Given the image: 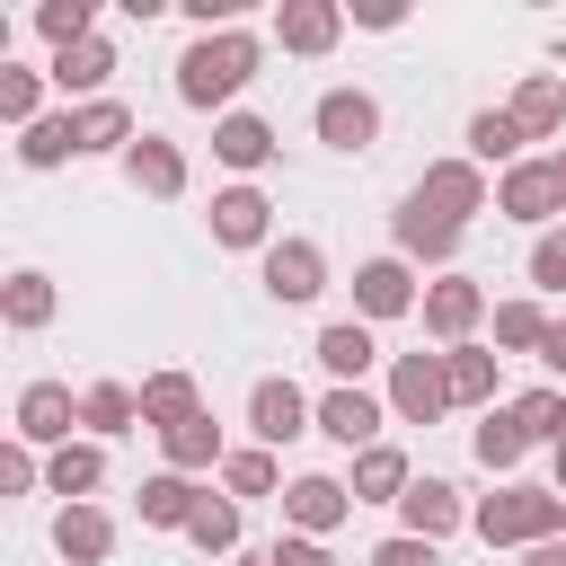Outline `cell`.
Wrapping results in <instances>:
<instances>
[{
    "mask_svg": "<svg viewBox=\"0 0 566 566\" xmlns=\"http://www.w3.org/2000/svg\"><path fill=\"white\" fill-rule=\"evenodd\" d=\"M256 62H265V44H256L248 27L195 35V44L177 53V97H186V106H230V97L256 80Z\"/></svg>",
    "mask_w": 566,
    "mask_h": 566,
    "instance_id": "obj_1",
    "label": "cell"
},
{
    "mask_svg": "<svg viewBox=\"0 0 566 566\" xmlns=\"http://www.w3.org/2000/svg\"><path fill=\"white\" fill-rule=\"evenodd\" d=\"M469 531H478L486 548H539V539L566 531V495H557V486H495Z\"/></svg>",
    "mask_w": 566,
    "mask_h": 566,
    "instance_id": "obj_2",
    "label": "cell"
},
{
    "mask_svg": "<svg viewBox=\"0 0 566 566\" xmlns=\"http://www.w3.org/2000/svg\"><path fill=\"white\" fill-rule=\"evenodd\" d=\"M416 203H424V212H442L451 230H469V221L495 203V186H486V168H478V159H433V168L416 177Z\"/></svg>",
    "mask_w": 566,
    "mask_h": 566,
    "instance_id": "obj_3",
    "label": "cell"
},
{
    "mask_svg": "<svg viewBox=\"0 0 566 566\" xmlns=\"http://www.w3.org/2000/svg\"><path fill=\"white\" fill-rule=\"evenodd\" d=\"M442 407H451L442 354H398V363H389V416H398V424H433Z\"/></svg>",
    "mask_w": 566,
    "mask_h": 566,
    "instance_id": "obj_4",
    "label": "cell"
},
{
    "mask_svg": "<svg viewBox=\"0 0 566 566\" xmlns=\"http://www.w3.org/2000/svg\"><path fill=\"white\" fill-rule=\"evenodd\" d=\"M407 310H424L407 256H371V265H354V318H363V327H371V318H407Z\"/></svg>",
    "mask_w": 566,
    "mask_h": 566,
    "instance_id": "obj_5",
    "label": "cell"
},
{
    "mask_svg": "<svg viewBox=\"0 0 566 566\" xmlns=\"http://www.w3.org/2000/svg\"><path fill=\"white\" fill-rule=\"evenodd\" d=\"M495 212H504V221H548V230H557V212H566V203H557V168H548V159H513V168L495 177Z\"/></svg>",
    "mask_w": 566,
    "mask_h": 566,
    "instance_id": "obj_6",
    "label": "cell"
},
{
    "mask_svg": "<svg viewBox=\"0 0 566 566\" xmlns=\"http://www.w3.org/2000/svg\"><path fill=\"white\" fill-rule=\"evenodd\" d=\"M265 292H274L283 310L318 301V292H327V256H318V239H274V248H265Z\"/></svg>",
    "mask_w": 566,
    "mask_h": 566,
    "instance_id": "obj_7",
    "label": "cell"
},
{
    "mask_svg": "<svg viewBox=\"0 0 566 566\" xmlns=\"http://www.w3.org/2000/svg\"><path fill=\"white\" fill-rule=\"evenodd\" d=\"M248 424H256L265 451H283V442H301V433L318 424V407H310L292 380H256V389H248Z\"/></svg>",
    "mask_w": 566,
    "mask_h": 566,
    "instance_id": "obj_8",
    "label": "cell"
},
{
    "mask_svg": "<svg viewBox=\"0 0 566 566\" xmlns=\"http://www.w3.org/2000/svg\"><path fill=\"white\" fill-rule=\"evenodd\" d=\"M398 522H407V539H433V548H442V539H451L460 522H478V513L460 504L451 478H416V486L398 495Z\"/></svg>",
    "mask_w": 566,
    "mask_h": 566,
    "instance_id": "obj_9",
    "label": "cell"
},
{
    "mask_svg": "<svg viewBox=\"0 0 566 566\" xmlns=\"http://www.w3.org/2000/svg\"><path fill=\"white\" fill-rule=\"evenodd\" d=\"M486 318V283H469V274H442V283H424V336H442V345H469V327Z\"/></svg>",
    "mask_w": 566,
    "mask_h": 566,
    "instance_id": "obj_10",
    "label": "cell"
},
{
    "mask_svg": "<svg viewBox=\"0 0 566 566\" xmlns=\"http://www.w3.org/2000/svg\"><path fill=\"white\" fill-rule=\"evenodd\" d=\"M345 513H354V486H345V478H292V486H283V522H292L301 539H327Z\"/></svg>",
    "mask_w": 566,
    "mask_h": 566,
    "instance_id": "obj_11",
    "label": "cell"
},
{
    "mask_svg": "<svg viewBox=\"0 0 566 566\" xmlns=\"http://www.w3.org/2000/svg\"><path fill=\"white\" fill-rule=\"evenodd\" d=\"M310 124H318V142H327V150H371V142H380V106H371L363 88H327Z\"/></svg>",
    "mask_w": 566,
    "mask_h": 566,
    "instance_id": "obj_12",
    "label": "cell"
},
{
    "mask_svg": "<svg viewBox=\"0 0 566 566\" xmlns=\"http://www.w3.org/2000/svg\"><path fill=\"white\" fill-rule=\"evenodd\" d=\"M212 239L221 248H274V203L256 186H221L212 195Z\"/></svg>",
    "mask_w": 566,
    "mask_h": 566,
    "instance_id": "obj_13",
    "label": "cell"
},
{
    "mask_svg": "<svg viewBox=\"0 0 566 566\" xmlns=\"http://www.w3.org/2000/svg\"><path fill=\"white\" fill-rule=\"evenodd\" d=\"M71 424H80V398L62 389V380H27L18 389V442H71Z\"/></svg>",
    "mask_w": 566,
    "mask_h": 566,
    "instance_id": "obj_14",
    "label": "cell"
},
{
    "mask_svg": "<svg viewBox=\"0 0 566 566\" xmlns=\"http://www.w3.org/2000/svg\"><path fill=\"white\" fill-rule=\"evenodd\" d=\"M389 230H398V256H407V265H451V256H460V230H451L442 212H424L416 195L398 203V221H389Z\"/></svg>",
    "mask_w": 566,
    "mask_h": 566,
    "instance_id": "obj_15",
    "label": "cell"
},
{
    "mask_svg": "<svg viewBox=\"0 0 566 566\" xmlns=\"http://www.w3.org/2000/svg\"><path fill=\"white\" fill-rule=\"evenodd\" d=\"M318 371H336V389H363V371L380 363V345H371V327L363 318H336V327H318Z\"/></svg>",
    "mask_w": 566,
    "mask_h": 566,
    "instance_id": "obj_16",
    "label": "cell"
},
{
    "mask_svg": "<svg viewBox=\"0 0 566 566\" xmlns=\"http://www.w3.org/2000/svg\"><path fill=\"white\" fill-rule=\"evenodd\" d=\"M318 433L345 442V451H371V442H380V398H371V389H327V398H318Z\"/></svg>",
    "mask_w": 566,
    "mask_h": 566,
    "instance_id": "obj_17",
    "label": "cell"
},
{
    "mask_svg": "<svg viewBox=\"0 0 566 566\" xmlns=\"http://www.w3.org/2000/svg\"><path fill=\"white\" fill-rule=\"evenodd\" d=\"M274 35H283V53H327L345 35V9L336 0H283L274 9Z\"/></svg>",
    "mask_w": 566,
    "mask_h": 566,
    "instance_id": "obj_18",
    "label": "cell"
},
{
    "mask_svg": "<svg viewBox=\"0 0 566 566\" xmlns=\"http://www.w3.org/2000/svg\"><path fill=\"white\" fill-rule=\"evenodd\" d=\"M106 71H115V44H106V35H88V44H62L44 80H53L62 97H88V106H97V88H106Z\"/></svg>",
    "mask_w": 566,
    "mask_h": 566,
    "instance_id": "obj_19",
    "label": "cell"
},
{
    "mask_svg": "<svg viewBox=\"0 0 566 566\" xmlns=\"http://www.w3.org/2000/svg\"><path fill=\"white\" fill-rule=\"evenodd\" d=\"M513 124H522V142H548L557 124H566V80L557 71H531L522 88H513V106H504Z\"/></svg>",
    "mask_w": 566,
    "mask_h": 566,
    "instance_id": "obj_20",
    "label": "cell"
},
{
    "mask_svg": "<svg viewBox=\"0 0 566 566\" xmlns=\"http://www.w3.org/2000/svg\"><path fill=\"white\" fill-rule=\"evenodd\" d=\"M53 310H62V292H53V274H35V265H18V274L0 283V318H9L18 336H35V327H53Z\"/></svg>",
    "mask_w": 566,
    "mask_h": 566,
    "instance_id": "obj_21",
    "label": "cell"
},
{
    "mask_svg": "<svg viewBox=\"0 0 566 566\" xmlns=\"http://www.w3.org/2000/svg\"><path fill=\"white\" fill-rule=\"evenodd\" d=\"M495 363L504 354H486V345H442V380H451V407H495Z\"/></svg>",
    "mask_w": 566,
    "mask_h": 566,
    "instance_id": "obj_22",
    "label": "cell"
},
{
    "mask_svg": "<svg viewBox=\"0 0 566 566\" xmlns=\"http://www.w3.org/2000/svg\"><path fill=\"white\" fill-rule=\"evenodd\" d=\"M345 486H354V504H398L416 478H407V451L398 442H371V451H354V478Z\"/></svg>",
    "mask_w": 566,
    "mask_h": 566,
    "instance_id": "obj_23",
    "label": "cell"
},
{
    "mask_svg": "<svg viewBox=\"0 0 566 566\" xmlns=\"http://www.w3.org/2000/svg\"><path fill=\"white\" fill-rule=\"evenodd\" d=\"M212 159L239 168V177L265 168V159H274V124H265V115H221V124H212Z\"/></svg>",
    "mask_w": 566,
    "mask_h": 566,
    "instance_id": "obj_24",
    "label": "cell"
},
{
    "mask_svg": "<svg viewBox=\"0 0 566 566\" xmlns=\"http://www.w3.org/2000/svg\"><path fill=\"white\" fill-rule=\"evenodd\" d=\"M124 177H133L142 195H186V150L159 142V133H142V142L124 150Z\"/></svg>",
    "mask_w": 566,
    "mask_h": 566,
    "instance_id": "obj_25",
    "label": "cell"
},
{
    "mask_svg": "<svg viewBox=\"0 0 566 566\" xmlns=\"http://www.w3.org/2000/svg\"><path fill=\"white\" fill-rule=\"evenodd\" d=\"M186 416H203L195 371H150V380H142V424H150V433H168V424H186Z\"/></svg>",
    "mask_w": 566,
    "mask_h": 566,
    "instance_id": "obj_26",
    "label": "cell"
},
{
    "mask_svg": "<svg viewBox=\"0 0 566 566\" xmlns=\"http://www.w3.org/2000/svg\"><path fill=\"white\" fill-rule=\"evenodd\" d=\"M195 513H203V486H195V478H177V469L142 478V522H150V531H186Z\"/></svg>",
    "mask_w": 566,
    "mask_h": 566,
    "instance_id": "obj_27",
    "label": "cell"
},
{
    "mask_svg": "<svg viewBox=\"0 0 566 566\" xmlns=\"http://www.w3.org/2000/svg\"><path fill=\"white\" fill-rule=\"evenodd\" d=\"M53 548H62L71 566H97V557L115 548V522H106L97 504H62V513H53Z\"/></svg>",
    "mask_w": 566,
    "mask_h": 566,
    "instance_id": "obj_28",
    "label": "cell"
},
{
    "mask_svg": "<svg viewBox=\"0 0 566 566\" xmlns=\"http://www.w3.org/2000/svg\"><path fill=\"white\" fill-rule=\"evenodd\" d=\"M159 451H168V469H177V478H195V469H221V460H230L212 416H186V424H168V433H159Z\"/></svg>",
    "mask_w": 566,
    "mask_h": 566,
    "instance_id": "obj_29",
    "label": "cell"
},
{
    "mask_svg": "<svg viewBox=\"0 0 566 566\" xmlns=\"http://www.w3.org/2000/svg\"><path fill=\"white\" fill-rule=\"evenodd\" d=\"M97 478H106V451H97V442H62V451L44 460V486H53V495H71V504H88V495H97Z\"/></svg>",
    "mask_w": 566,
    "mask_h": 566,
    "instance_id": "obj_30",
    "label": "cell"
},
{
    "mask_svg": "<svg viewBox=\"0 0 566 566\" xmlns=\"http://www.w3.org/2000/svg\"><path fill=\"white\" fill-rule=\"evenodd\" d=\"M80 424H88V433H133V424H142V389H124V380L80 389Z\"/></svg>",
    "mask_w": 566,
    "mask_h": 566,
    "instance_id": "obj_31",
    "label": "cell"
},
{
    "mask_svg": "<svg viewBox=\"0 0 566 566\" xmlns=\"http://www.w3.org/2000/svg\"><path fill=\"white\" fill-rule=\"evenodd\" d=\"M18 159H27V168H62V159H80V115H44V124H27V133H18Z\"/></svg>",
    "mask_w": 566,
    "mask_h": 566,
    "instance_id": "obj_32",
    "label": "cell"
},
{
    "mask_svg": "<svg viewBox=\"0 0 566 566\" xmlns=\"http://www.w3.org/2000/svg\"><path fill=\"white\" fill-rule=\"evenodd\" d=\"M548 327H557V318H548L539 301H495V345H504V354H539Z\"/></svg>",
    "mask_w": 566,
    "mask_h": 566,
    "instance_id": "obj_33",
    "label": "cell"
},
{
    "mask_svg": "<svg viewBox=\"0 0 566 566\" xmlns=\"http://www.w3.org/2000/svg\"><path fill=\"white\" fill-rule=\"evenodd\" d=\"M522 451H531L522 416H513V407H486V416H478V460H486V469H522Z\"/></svg>",
    "mask_w": 566,
    "mask_h": 566,
    "instance_id": "obj_34",
    "label": "cell"
},
{
    "mask_svg": "<svg viewBox=\"0 0 566 566\" xmlns=\"http://www.w3.org/2000/svg\"><path fill=\"white\" fill-rule=\"evenodd\" d=\"M142 133H133V106H115V97H97V106H80V150H133Z\"/></svg>",
    "mask_w": 566,
    "mask_h": 566,
    "instance_id": "obj_35",
    "label": "cell"
},
{
    "mask_svg": "<svg viewBox=\"0 0 566 566\" xmlns=\"http://www.w3.org/2000/svg\"><path fill=\"white\" fill-rule=\"evenodd\" d=\"M513 150H522V124H513L504 106H486V115H469V159H478V168H495V159L513 168Z\"/></svg>",
    "mask_w": 566,
    "mask_h": 566,
    "instance_id": "obj_36",
    "label": "cell"
},
{
    "mask_svg": "<svg viewBox=\"0 0 566 566\" xmlns=\"http://www.w3.org/2000/svg\"><path fill=\"white\" fill-rule=\"evenodd\" d=\"M35 27L53 35V53H62V44H88V35H97V0H44Z\"/></svg>",
    "mask_w": 566,
    "mask_h": 566,
    "instance_id": "obj_37",
    "label": "cell"
},
{
    "mask_svg": "<svg viewBox=\"0 0 566 566\" xmlns=\"http://www.w3.org/2000/svg\"><path fill=\"white\" fill-rule=\"evenodd\" d=\"M221 486H230V495H274L283 469H274V451L256 442V451H230V460H221Z\"/></svg>",
    "mask_w": 566,
    "mask_h": 566,
    "instance_id": "obj_38",
    "label": "cell"
},
{
    "mask_svg": "<svg viewBox=\"0 0 566 566\" xmlns=\"http://www.w3.org/2000/svg\"><path fill=\"white\" fill-rule=\"evenodd\" d=\"M35 106H44V71H9V62H0V115L27 133V124H44Z\"/></svg>",
    "mask_w": 566,
    "mask_h": 566,
    "instance_id": "obj_39",
    "label": "cell"
},
{
    "mask_svg": "<svg viewBox=\"0 0 566 566\" xmlns=\"http://www.w3.org/2000/svg\"><path fill=\"white\" fill-rule=\"evenodd\" d=\"M186 539H195L203 557H230V548H239V504H212V495H203V513L186 522Z\"/></svg>",
    "mask_w": 566,
    "mask_h": 566,
    "instance_id": "obj_40",
    "label": "cell"
},
{
    "mask_svg": "<svg viewBox=\"0 0 566 566\" xmlns=\"http://www.w3.org/2000/svg\"><path fill=\"white\" fill-rule=\"evenodd\" d=\"M513 416H522V433H531V442H557V433H566V389H522V398H513Z\"/></svg>",
    "mask_w": 566,
    "mask_h": 566,
    "instance_id": "obj_41",
    "label": "cell"
},
{
    "mask_svg": "<svg viewBox=\"0 0 566 566\" xmlns=\"http://www.w3.org/2000/svg\"><path fill=\"white\" fill-rule=\"evenodd\" d=\"M531 283H539V292H566V221L531 239Z\"/></svg>",
    "mask_w": 566,
    "mask_h": 566,
    "instance_id": "obj_42",
    "label": "cell"
},
{
    "mask_svg": "<svg viewBox=\"0 0 566 566\" xmlns=\"http://www.w3.org/2000/svg\"><path fill=\"white\" fill-rule=\"evenodd\" d=\"M363 566H442V548H433V539H407V531H398V539H380V548H371Z\"/></svg>",
    "mask_w": 566,
    "mask_h": 566,
    "instance_id": "obj_43",
    "label": "cell"
},
{
    "mask_svg": "<svg viewBox=\"0 0 566 566\" xmlns=\"http://www.w3.org/2000/svg\"><path fill=\"white\" fill-rule=\"evenodd\" d=\"M35 478H44V469H35V442H9V451H0V486H9V495H27Z\"/></svg>",
    "mask_w": 566,
    "mask_h": 566,
    "instance_id": "obj_44",
    "label": "cell"
},
{
    "mask_svg": "<svg viewBox=\"0 0 566 566\" xmlns=\"http://www.w3.org/2000/svg\"><path fill=\"white\" fill-rule=\"evenodd\" d=\"M274 557H283V566H336V557H327V539H301V531H292V539H274Z\"/></svg>",
    "mask_w": 566,
    "mask_h": 566,
    "instance_id": "obj_45",
    "label": "cell"
},
{
    "mask_svg": "<svg viewBox=\"0 0 566 566\" xmlns=\"http://www.w3.org/2000/svg\"><path fill=\"white\" fill-rule=\"evenodd\" d=\"M354 18H363V27H380V35H389V27H407V9H398V0H371V9H354Z\"/></svg>",
    "mask_w": 566,
    "mask_h": 566,
    "instance_id": "obj_46",
    "label": "cell"
},
{
    "mask_svg": "<svg viewBox=\"0 0 566 566\" xmlns=\"http://www.w3.org/2000/svg\"><path fill=\"white\" fill-rule=\"evenodd\" d=\"M522 566H566V539H539V548H522Z\"/></svg>",
    "mask_w": 566,
    "mask_h": 566,
    "instance_id": "obj_47",
    "label": "cell"
},
{
    "mask_svg": "<svg viewBox=\"0 0 566 566\" xmlns=\"http://www.w3.org/2000/svg\"><path fill=\"white\" fill-rule=\"evenodd\" d=\"M539 363H548V371H566V327H548V345H539Z\"/></svg>",
    "mask_w": 566,
    "mask_h": 566,
    "instance_id": "obj_48",
    "label": "cell"
},
{
    "mask_svg": "<svg viewBox=\"0 0 566 566\" xmlns=\"http://www.w3.org/2000/svg\"><path fill=\"white\" fill-rule=\"evenodd\" d=\"M239 566H283V557H274V548H248V557H239Z\"/></svg>",
    "mask_w": 566,
    "mask_h": 566,
    "instance_id": "obj_49",
    "label": "cell"
},
{
    "mask_svg": "<svg viewBox=\"0 0 566 566\" xmlns=\"http://www.w3.org/2000/svg\"><path fill=\"white\" fill-rule=\"evenodd\" d=\"M548 168H557V203H566V150H548Z\"/></svg>",
    "mask_w": 566,
    "mask_h": 566,
    "instance_id": "obj_50",
    "label": "cell"
},
{
    "mask_svg": "<svg viewBox=\"0 0 566 566\" xmlns=\"http://www.w3.org/2000/svg\"><path fill=\"white\" fill-rule=\"evenodd\" d=\"M557 495H566V433H557Z\"/></svg>",
    "mask_w": 566,
    "mask_h": 566,
    "instance_id": "obj_51",
    "label": "cell"
}]
</instances>
